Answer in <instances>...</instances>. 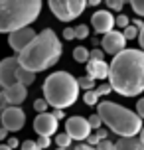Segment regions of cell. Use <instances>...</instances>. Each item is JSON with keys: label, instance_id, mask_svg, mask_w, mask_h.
Instances as JSON below:
<instances>
[{"label": "cell", "instance_id": "cell-24", "mask_svg": "<svg viewBox=\"0 0 144 150\" xmlns=\"http://www.w3.org/2000/svg\"><path fill=\"white\" fill-rule=\"evenodd\" d=\"M122 36H124V40L128 42V40H134V38H138V30L132 26V24H128L124 30H122Z\"/></svg>", "mask_w": 144, "mask_h": 150}, {"label": "cell", "instance_id": "cell-7", "mask_svg": "<svg viewBox=\"0 0 144 150\" xmlns=\"http://www.w3.org/2000/svg\"><path fill=\"white\" fill-rule=\"evenodd\" d=\"M0 122L8 132H18L26 125V112L20 107H6L4 111H0Z\"/></svg>", "mask_w": 144, "mask_h": 150}, {"label": "cell", "instance_id": "cell-29", "mask_svg": "<svg viewBox=\"0 0 144 150\" xmlns=\"http://www.w3.org/2000/svg\"><path fill=\"white\" fill-rule=\"evenodd\" d=\"M47 107L49 105H47L44 99H36V101H34V111L38 112V115L40 112H47Z\"/></svg>", "mask_w": 144, "mask_h": 150}, {"label": "cell", "instance_id": "cell-31", "mask_svg": "<svg viewBox=\"0 0 144 150\" xmlns=\"http://www.w3.org/2000/svg\"><path fill=\"white\" fill-rule=\"evenodd\" d=\"M36 144H38V148H40V150H44V148H47V146L52 144V140H49L47 136H38V140H36Z\"/></svg>", "mask_w": 144, "mask_h": 150}, {"label": "cell", "instance_id": "cell-44", "mask_svg": "<svg viewBox=\"0 0 144 150\" xmlns=\"http://www.w3.org/2000/svg\"><path fill=\"white\" fill-rule=\"evenodd\" d=\"M101 0H87V6H99Z\"/></svg>", "mask_w": 144, "mask_h": 150}, {"label": "cell", "instance_id": "cell-15", "mask_svg": "<svg viewBox=\"0 0 144 150\" xmlns=\"http://www.w3.org/2000/svg\"><path fill=\"white\" fill-rule=\"evenodd\" d=\"M87 77H91L93 81H97V79L103 81V79H107L109 77V63L89 59L87 61Z\"/></svg>", "mask_w": 144, "mask_h": 150}, {"label": "cell", "instance_id": "cell-21", "mask_svg": "<svg viewBox=\"0 0 144 150\" xmlns=\"http://www.w3.org/2000/svg\"><path fill=\"white\" fill-rule=\"evenodd\" d=\"M55 144H57V148H69V146H71V138H69L65 132L55 134Z\"/></svg>", "mask_w": 144, "mask_h": 150}, {"label": "cell", "instance_id": "cell-19", "mask_svg": "<svg viewBox=\"0 0 144 150\" xmlns=\"http://www.w3.org/2000/svg\"><path fill=\"white\" fill-rule=\"evenodd\" d=\"M99 95L95 93V89L93 91H85V95H83V101H85V105H89V107H97L99 103Z\"/></svg>", "mask_w": 144, "mask_h": 150}, {"label": "cell", "instance_id": "cell-10", "mask_svg": "<svg viewBox=\"0 0 144 150\" xmlns=\"http://www.w3.org/2000/svg\"><path fill=\"white\" fill-rule=\"evenodd\" d=\"M101 45H103V52L105 53H109V55H116V53H121L122 50H126V40H124V36H122V32L111 30L109 34L103 36Z\"/></svg>", "mask_w": 144, "mask_h": 150}, {"label": "cell", "instance_id": "cell-34", "mask_svg": "<svg viewBox=\"0 0 144 150\" xmlns=\"http://www.w3.org/2000/svg\"><path fill=\"white\" fill-rule=\"evenodd\" d=\"M136 115L144 120V97L138 99V103H136Z\"/></svg>", "mask_w": 144, "mask_h": 150}, {"label": "cell", "instance_id": "cell-46", "mask_svg": "<svg viewBox=\"0 0 144 150\" xmlns=\"http://www.w3.org/2000/svg\"><path fill=\"white\" fill-rule=\"evenodd\" d=\"M0 150H12V148H8L6 144H0Z\"/></svg>", "mask_w": 144, "mask_h": 150}, {"label": "cell", "instance_id": "cell-6", "mask_svg": "<svg viewBox=\"0 0 144 150\" xmlns=\"http://www.w3.org/2000/svg\"><path fill=\"white\" fill-rule=\"evenodd\" d=\"M47 4L59 22H73L85 12L87 0H47Z\"/></svg>", "mask_w": 144, "mask_h": 150}, {"label": "cell", "instance_id": "cell-1", "mask_svg": "<svg viewBox=\"0 0 144 150\" xmlns=\"http://www.w3.org/2000/svg\"><path fill=\"white\" fill-rule=\"evenodd\" d=\"M109 85L122 97H136L144 91V52L122 50L109 63Z\"/></svg>", "mask_w": 144, "mask_h": 150}, {"label": "cell", "instance_id": "cell-30", "mask_svg": "<svg viewBox=\"0 0 144 150\" xmlns=\"http://www.w3.org/2000/svg\"><path fill=\"white\" fill-rule=\"evenodd\" d=\"M89 59H95V61H105V52L95 47L93 52H89Z\"/></svg>", "mask_w": 144, "mask_h": 150}, {"label": "cell", "instance_id": "cell-41", "mask_svg": "<svg viewBox=\"0 0 144 150\" xmlns=\"http://www.w3.org/2000/svg\"><path fill=\"white\" fill-rule=\"evenodd\" d=\"M132 26H134L136 30H140V28H142V26H144V22H142V20H140V18H136V20H132Z\"/></svg>", "mask_w": 144, "mask_h": 150}, {"label": "cell", "instance_id": "cell-26", "mask_svg": "<svg viewBox=\"0 0 144 150\" xmlns=\"http://www.w3.org/2000/svg\"><path fill=\"white\" fill-rule=\"evenodd\" d=\"M87 122H89L91 130H99V128H101V125H103V120H101V117H99L97 112H95V115H91V117L87 119Z\"/></svg>", "mask_w": 144, "mask_h": 150}, {"label": "cell", "instance_id": "cell-13", "mask_svg": "<svg viewBox=\"0 0 144 150\" xmlns=\"http://www.w3.org/2000/svg\"><path fill=\"white\" fill-rule=\"evenodd\" d=\"M18 59L16 57H4L0 61V87L6 89L16 83V71H18Z\"/></svg>", "mask_w": 144, "mask_h": 150}, {"label": "cell", "instance_id": "cell-9", "mask_svg": "<svg viewBox=\"0 0 144 150\" xmlns=\"http://www.w3.org/2000/svg\"><path fill=\"white\" fill-rule=\"evenodd\" d=\"M34 38H36V30H34L32 26H26V28H20V30L8 34V45H10L16 53H20Z\"/></svg>", "mask_w": 144, "mask_h": 150}, {"label": "cell", "instance_id": "cell-14", "mask_svg": "<svg viewBox=\"0 0 144 150\" xmlns=\"http://www.w3.org/2000/svg\"><path fill=\"white\" fill-rule=\"evenodd\" d=\"M2 93H4V97H6L8 105L18 107V105H22L24 101H26V97H28V87H24L20 83H14V85L6 87V89H2Z\"/></svg>", "mask_w": 144, "mask_h": 150}, {"label": "cell", "instance_id": "cell-32", "mask_svg": "<svg viewBox=\"0 0 144 150\" xmlns=\"http://www.w3.org/2000/svg\"><path fill=\"white\" fill-rule=\"evenodd\" d=\"M95 150H113V142H111L109 138H105V140H101V142L95 146Z\"/></svg>", "mask_w": 144, "mask_h": 150}, {"label": "cell", "instance_id": "cell-12", "mask_svg": "<svg viewBox=\"0 0 144 150\" xmlns=\"http://www.w3.org/2000/svg\"><path fill=\"white\" fill-rule=\"evenodd\" d=\"M57 127H59V122L53 119L52 112H40L34 119V130L38 132V136H47L49 138L53 132H57Z\"/></svg>", "mask_w": 144, "mask_h": 150}, {"label": "cell", "instance_id": "cell-33", "mask_svg": "<svg viewBox=\"0 0 144 150\" xmlns=\"http://www.w3.org/2000/svg\"><path fill=\"white\" fill-rule=\"evenodd\" d=\"M20 148L22 150H40L38 144H36V140H24V142L20 144Z\"/></svg>", "mask_w": 144, "mask_h": 150}, {"label": "cell", "instance_id": "cell-8", "mask_svg": "<svg viewBox=\"0 0 144 150\" xmlns=\"http://www.w3.org/2000/svg\"><path fill=\"white\" fill-rule=\"evenodd\" d=\"M91 132L93 130H91V127H89V122H87L85 117L75 115V117H69V119L65 120V134H67L71 140H79V142H81V140H85Z\"/></svg>", "mask_w": 144, "mask_h": 150}, {"label": "cell", "instance_id": "cell-27", "mask_svg": "<svg viewBox=\"0 0 144 150\" xmlns=\"http://www.w3.org/2000/svg\"><path fill=\"white\" fill-rule=\"evenodd\" d=\"M128 24H130V20H128L126 14H119L116 18H114V26H116V28H122V30H124Z\"/></svg>", "mask_w": 144, "mask_h": 150}, {"label": "cell", "instance_id": "cell-23", "mask_svg": "<svg viewBox=\"0 0 144 150\" xmlns=\"http://www.w3.org/2000/svg\"><path fill=\"white\" fill-rule=\"evenodd\" d=\"M109 12H121L122 6H124V0H105Z\"/></svg>", "mask_w": 144, "mask_h": 150}, {"label": "cell", "instance_id": "cell-11", "mask_svg": "<svg viewBox=\"0 0 144 150\" xmlns=\"http://www.w3.org/2000/svg\"><path fill=\"white\" fill-rule=\"evenodd\" d=\"M91 26L99 36H105L111 30H114V16L109 10H97L91 16Z\"/></svg>", "mask_w": 144, "mask_h": 150}, {"label": "cell", "instance_id": "cell-2", "mask_svg": "<svg viewBox=\"0 0 144 150\" xmlns=\"http://www.w3.org/2000/svg\"><path fill=\"white\" fill-rule=\"evenodd\" d=\"M61 53H63V45H61L57 34L52 28H46L40 34H36V38L16 55V59L22 69L40 73V71L53 67L59 61Z\"/></svg>", "mask_w": 144, "mask_h": 150}, {"label": "cell", "instance_id": "cell-43", "mask_svg": "<svg viewBox=\"0 0 144 150\" xmlns=\"http://www.w3.org/2000/svg\"><path fill=\"white\" fill-rule=\"evenodd\" d=\"M8 138V130L6 128H0V140H6Z\"/></svg>", "mask_w": 144, "mask_h": 150}, {"label": "cell", "instance_id": "cell-18", "mask_svg": "<svg viewBox=\"0 0 144 150\" xmlns=\"http://www.w3.org/2000/svg\"><path fill=\"white\" fill-rule=\"evenodd\" d=\"M73 59L77 63H87L89 61V50L85 45H77L75 50H73Z\"/></svg>", "mask_w": 144, "mask_h": 150}, {"label": "cell", "instance_id": "cell-3", "mask_svg": "<svg viewBox=\"0 0 144 150\" xmlns=\"http://www.w3.org/2000/svg\"><path fill=\"white\" fill-rule=\"evenodd\" d=\"M97 115L101 117L103 125H107V130L114 132L119 138L136 136L142 128V119L136 112L113 101H99Z\"/></svg>", "mask_w": 144, "mask_h": 150}, {"label": "cell", "instance_id": "cell-4", "mask_svg": "<svg viewBox=\"0 0 144 150\" xmlns=\"http://www.w3.org/2000/svg\"><path fill=\"white\" fill-rule=\"evenodd\" d=\"M42 0H0V34H10L38 20Z\"/></svg>", "mask_w": 144, "mask_h": 150}, {"label": "cell", "instance_id": "cell-38", "mask_svg": "<svg viewBox=\"0 0 144 150\" xmlns=\"http://www.w3.org/2000/svg\"><path fill=\"white\" fill-rule=\"evenodd\" d=\"M52 115H53V119L57 120V122H59L61 119H65V112L61 111V109H53V112H52Z\"/></svg>", "mask_w": 144, "mask_h": 150}, {"label": "cell", "instance_id": "cell-20", "mask_svg": "<svg viewBox=\"0 0 144 150\" xmlns=\"http://www.w3.org/2000/svg\"><path fill=\"white\" fill-rule=\"evenodd\" d=\"M77 85H79V89H85V91H93L97 87L91 77H79V79H77Z\"/></svg>", "mask_w": 144, "mask_h": 150}, {"label": "cell", "instance_id": "cell-5", "mask_svg": "<svg viewBox=\"0 0 144 150\" xmlns=\"http://www.w3.org/2000/svg\"><path fill=\"white\" fill-rule=\"evenodd\" d=\"M44 101L53 109H67L79 99L77 79L69 71H53L44 81Z\"/></svg>", "mask_w": 144, "mask_h": 150}, {"label": "cell", "instance_id": "cell-35", "mask_svg": "<svg viewBox=\"0 0 144 150\" xmlns=\"http://www.w3.org/2000/svg\"><path fill=\"white\" fill-rule=\"evenodd\" d=\"M6 146H8V148H12V150H14V148H18V146H20V140L12 136V138H8V140H6Z\"/></svg>", "mask_w": 144, "mask_h": 150}, {"label": "cell", "instance_id": "cell-17", "mask_svg": "<svg viewBox=\"0 0 144 150\" xmlns=\"http://www.w3.org/2000/svg\"><path fill=\"white\" fill-rule=\"evenodd\" d=\"M34 81H36V73H32V71H28V69L18 67V71H16V83L28 87V85H32Z\"/></svg>", "mask_w": 144, "mask_h": 150}, {"label": "cell", "instance_id": "cell-47", "mask_svg": "<svg viewBox=\"0 0 144 150\" xmlns=\"http://www.w3.org/2000/svg\"><path fill=\"white\" fill-rule=\"evenodd\" d=\"M55 150H67V148H55Z\"/></svg>", "mask_w": 144, "mask_h": 150}, {"label": "cell", "instance_id": "cell-28", "mask_svg": "<svg viewBox=\"0 0 144 150\" xmlns=\"http://www.w3.org/2000/svg\"><path fill=\"white\" fill-rule=\"evenodd\" d=\"M95 93H97L99 97H105V95H109V93H113V89H111L109 83H101L99 87H95Z\"/></svg>", "mask_w": 144, "mask_h": 150}, {"label": "cell", "instance_id": "cell-25", "mask_svg": "<svg viewBox=\"0 0 144 150\" xmlns=\"http://www.w3.org/2000/svg\"><path fill=\"white\" fill-rule=\"evenodd\" d=\"M128 4L132 6V10H134L140 18H144V0H128Z\"/></svg>", "mask_w": 144, "mask_h": 150}, {"label": "cell", "instance_id": "cell-22", "mask_svg": "<svg viewBox=\"0 0 144 150\" xmlns=\"http://www.w3.org/2000/svg\"><path fill=\"white\" fill-rule=\"evenodd\" d=\"M73 30H75V40H87L89 38V26H85V24H79Z\"/></svg>", "mask_w": 144, "mask_h": 150}, {"label": "cell", "instance_id": "cell-16", "mask_svg": "<svg viewBox=\"0 0 144 150\" xmlns=\"http://www.w3.org/2000/svg\"><path fill=\"white\" fill-rule=\"evenodd\" d=\"M113 150H144V144L138 140L136 136L119 138L116 142H113Z\"/></svg>", "mask_w": 144, "mask_h": 150}, {"label": "cell", "instance_id": "cell-37", "mask_svg": "<svg viewBox=\"0 0 144 150\" xmlns=\"http://www.w3.org/2000/svg\"><path fill=\"white\" fill-rule=\"evenodd\" d=\"M95 134L99 136V140H105V138H109V130L107 128H99V130H95Z\"/></svg>", "mask_w": 144, "mask_h": 150}, {"label": "cell", "instance_id": "cell-39", "mask_svg": "<svg viewBox=\"0 0 144 150\" xmlns=\"http://www.w3.org/2000/svg\"><path fill=\"white\" fill-rule=\"evenodd\" d=\"M138 44H140V50L144 52V26L138 30Z\"/></svg>", "mask_w": 144, "mask_h": 150}, {"label": "cell", "instance_id": "cell-36", "mask_svg": "<svg viewBox=\"0 0 144 150\" xmlns=\"http://www.w3.org/2000/svg\"><path fill=\"white\" fill-rule=\"evenodd\" d=\"M63 38L65 40H75V30L73 28H65L63 30Z\"/></svg>", "mask_w": 144, "mask_h": 150}, {"label": "cell", "instance_id": "cell-42", "mask_svg": "<svg viewBox=\"0 0 144 150\" xmlns=\"http://www.w3.org/2000/svg\"><path fill=\"white\" fill-rule=\"evenodd\" d=\"M73 150H95V148L93 146H87V144H77Z\"/></svg>", "mask_w": 144, "mask_h": 150}, {"label": "cell", "instance_id": "cell-45", "mask_svg": "<svg viewBox=\"0 0 144 150\" xmlns=\"http://www.w3.org/2000/svg\"><path fill=\"white\" fill-rule=\"evenodd\" d=\"M138 134H140V138H138V140L144 144V125H142V128H140V132H138Z\"/></svg>", "mask_w": 144, "mask_h": 150}, {"label": "cell", "instance_id": "cell-40", "mask_svg": "<svg viewBox=\"0 0 144 150\" xmlns=\"http://www.w3.org/2000/svg\"><path fill=\"white\" fill-rule=\"evenodd\" d=\"M6 107H10V105H8V101H6V97H4V93L0 91V111H4Z\"/></svg>", "mask_w": 144, "mask_h": 150}]
</instances>
